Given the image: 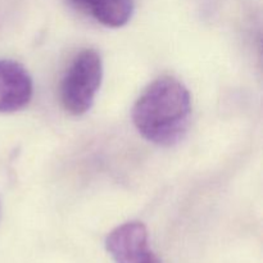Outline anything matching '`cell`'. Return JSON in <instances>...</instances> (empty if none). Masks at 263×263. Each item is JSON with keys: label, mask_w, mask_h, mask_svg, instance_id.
<instances>
[{"label": "cell", "mask_w": 263, "mask_h": 263, "mask_svg": "<svg viewBox=\"0 0 263 263\" xmlns=\"http://www.w3.org/2000/svg\"><path fill=\"white\" fill-rule=\"evenodd\" d=\"M33 94V84L27 69L14 61H0V113L23 109Z\"/></svg>", "instance_id": "277c9868"}, {"label": "cell", "mask_w": 263, "mask_h": 263, "mask_svg": "<svg viewBox=\"0 0 263 263\" xmlns=\"http://www.w3.org/2000/svg\"><path fill=\"white\" fill-rule=\"evenodd\" d=\"M105 248L116 263H161L149 247L148 230L141 222H126L109 233Z\"/></svg>", "instance_id": "3957f363"}, {"label": "cell", "mask_w": 263, "mask_h": 263, "mask_svg": "<svg viewBox=\"0 0 263 263\" xmlns=\"http://www.w3.org/2000/svg\"><path fill=\"white\" fill-rule=\"evenodd\" d=\"M190 115L189 90L172 77L152 82L133 108L135 127L146 140L159 146H172L184 138Z\"/></svg>", "instance_id": "6da1fadb"}, {"label": "cell", "mask_w": 263, "mask_h": 263, "mask_svg": "<svg viewBox=\"0 0 263 263\" xmlns=\"http://www.w3.org/2000/svg\"><path fill=\"white\" fill-rule=\"evenodd\" d=\"M85 13L107 27H122L134 13L133 0H71Z\"/></svg>", "instance_id": "5b68a950"}, {"label": "cell", "mask_w": 263, "mask_h": 263, "mask_svg": "<svg viewBox=\"0 0 263 263\" xmlns=\"http://www.w3.org/2000/svg\"><path fill=\"white\" fill-rule=\"evenodd\" d=\"M103 80V63L99 54L85 49L74 57L61 85L64 109L73 116L86 113L94 104Z\"/></svg>", "instance_id": "7a4b0ae2"}]
</instances>
